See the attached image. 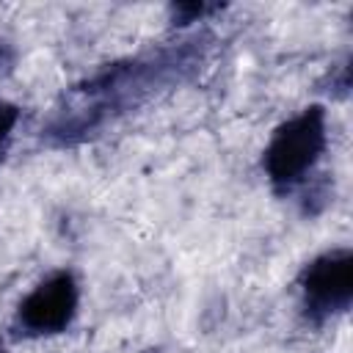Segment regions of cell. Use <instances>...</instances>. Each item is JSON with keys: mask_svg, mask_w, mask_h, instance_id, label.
Segmentation results:
<instances>
[{"mask_svg": "<svg viewBox=\"0 0 353 353\" xmlns=\"http://www.w3.org/2000/svg\"><path fill=\"white\" fill-rule=\"evenodd\" d=\"M80 290L69 270L47 276L28 292L17 309V325L30 336H50L69 328L77 314Z\"/></svg>", "mask_w": 353, "mask_h": 353, "instance_id": "obj_3", "label": "cell"}, {"mask_svg": "<svg viewBox=\"0 0 353 353\" xmlns=\"http://www.w3.org/2000/svg\"><path fill=\"white\" fill-rule=\"evenodd\" d=\"M17 121H19V108L6 102V99H0V154L6 152V143H8Z\"/></svg>", "mask_w": 353, "mask_h": 353, "instance_id": "obj_4", "label": "cell"}, {"mask_svg": "<svg viewBox=\"0 0 353 353\" xmlns=\"http://www.w3.org/2000/svg\"><path fill=\"white\" fill-rule=\"evenodd\" d=\"M301 298L312 320L347 312L353 301V256L347 248H334L312 259L301 273Z\"/></svg>", "mask_w": 353, "mask_h": 353, "instance_id": "obj_2", "label": "cell"}, {"mask_svg": "<svg viewBox=\"0 0 353 353\" xmlns=\"http://www.w3.org/2000/svg\"><path fill=\"white\" fill-rule=\"evenodd\" d=\"M0 353H3V350H0Z\"/></svg>", "mask_w": 353, "mask_h": 353, "instance_id": "obj_5", "label": "cell"}, {"mask_svg": "<svg viewBox=\"0 0 353 353\" xmlns=\"http://www.w3.org/2000/svg\"><path fill=\"white\" fill-rule=\"evenodd\" d=\"M325 149V110L309 105L287 119L265 149V171L276 190H290L306 179Z\"/></svg>", "mask_w": 353, "mask_h": 353, "instance_id": "obj_1", "label": "cell"}]
</instances>
